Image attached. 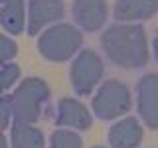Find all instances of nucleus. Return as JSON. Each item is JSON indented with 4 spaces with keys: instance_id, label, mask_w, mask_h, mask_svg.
<instances>
[{
    "instance_id": "f257e3e1",
    "label": "nucleus",
    "mask_w": 158,
    "mask_h": 148,
    "mask_svg": "<svg viewBox=\"0 0 158 148\" xmlns=\"http://www.w3.org/2000/svg\"><path fill=\"white\" fill-rule=\"evenodd\" d=\"M101 47L105 56L123 69L144 67L150 57L148 38L140 24H111L101 34Z\"/></svg>"
},
{
    "instance_id": "f03ea898",
    "label": "nucleus",
    "mask_w": 158,
    "mask_h": 148,
    "mask_svg": "<svg viewBox=\"0 0 158 148\" xmlns=\"http://www.w3.org/2000/svg\"><path fill=\"white\" fill-rule=\"evenodd\" d=\"M49 99V85L42 77H26L8 97L12 121L18 125H34L40 121L44 105Z\"/></svg>"
},
{
    "instance_id": "7ed1b4c3",
    "label": "nucleus",
    "mask_w": 158,
    "mask_h": 148,
    "mask_svg": "<svg viewBox=\"0 0 158 148\" xmlns=\"http://www.w3.org/2000/svg\"><path fill=\"white\" fill-rule=\"evenodd\" d=\"M38 36V51L42 53V57L53 63L71 59L83 43L81 30L67 22L52 24Z\"/></svg>"
},
{
    "instance_id": "20e7f679",
    "label": "nucleus",
    "mask_w": 158,
    "mask_h": 148,
    "mask_svg": "<svg viewBox=\"0 0 158 148\" xmlns=\"http://www.w3.org/2000/svg\"><path fill=\"white\" fill-rule=\"evenodd\" d=\"M93 113L95 117L103 118V121H115V118L125 117L132 107V97L128 87L118 79H109L101 87L97 89V93L93 95L91 101Z\"/></svg>"
},
{
    "instance_id": "39448f33",
    "label": "nucleus",
    "mask_w": 158,
    "mask_h": 148,
    "mask_svg": "<svg viewBox=\"0 0 158 148\" xmlns=\"http://www.w3.org/2000/svg\"><path fill=\"white\" fill-rule=\"evenodd\" d=\"M103 75H105V65H103V59L97 51L83 49L73 57L71 67H69V79H71L75 93L89 95L99 85Z\"/></svg>"
},
{
    "instance_id": "423d86ee",
    "label": "nucleus",
    "mask_w": 158,
    "mask_h": 148,
    "mask_svg": "<svg viewBox=\"0 0 158 148\" xmlns=\"http://www.w3.org/2000/svg\"><path fill=\"white\" fill-rule=\"evenodd\" d=\"M65 14L63 0H30L26 12V32L30 36H38Z\"/></svg>"
},
{
    "instance_id": "0eeeda50",
    "label": "nucleus",
    "mask_w": 158,
    "mask_h": 148,
    "mask_svg": "<svg viewBox=\"0 0 158 148\" xmlns=\"http://www.w3.org/2000/svg\"><path fill=\"white\" fill-rule=\"evenodd\" d=\"M136 111L148 128L158 130V73H146L136 81Z\"/></svg>"
},
{
    "instance_id": "6e6552de",
    "label": "nucleus",
    "mask_w": 158,
    "mask_h": 148,
    "mask_svg": "<svg viewBox=\"0 0 158 148\" xmlns=\"http://www.w3.org/2000/svg\"><path fill=\"white\" fill-rule=\"evenodd\" d=\"M73 22L85 32H97L107 24L109 4L107 0H73L71 2Z\"/></svg>"
},
{
    "instance_id": "1a4fd4ad",
    "label": "nucleus",
    "mask_w": 158,
    "mask_h": 148,
    "mask_svg": "<svg viewBox=\"0 0 158 148\" xmlns=\"http://www.w3.org/2000/svg\"><path fill=\"white\" fill-rule=\"evenodd\" d=\"M56 122L59 126H67L73 130H87L93 122V117L89 109L77 99L63 97L57 101L56 107Z\"/></svg>"
},
{
    "instance_id": "9d476101",
    "label": "nucleus",
    "mask_w": 158,
    "mask_h": 148,
    "mask_svg": "<svg viewBox=\"0 0 158 148\" xmlns=\"http://www.w3.org/2000/svg\"><path fill=\"white\" fill-rule=\"evenodd\" d=\"M107 136L111 148H138L144 138V130L135 117H125L109 128Z\"/></svg>"
},
{
    "instance_id": "9b49d317",
    "label": "nucleus",
    "mask_w": 158,
    "mask_h": 148,
    "mask_svg": "<svg viewBox=\"0 0 158 148\" xmlns=\"http://www.w3.org/2000/svg\"><path fill=\"white\" fill-rule=\"evenodd\" d=\"M156 12H158V0H117L113 6L115 20L127 24L148 20Z\"/></svg>"
},
{
    "instance_id": "f8f14e48",
    "label": "nucleus",
    "mask_w": 158,
    "mask_h": 148,
    "mask_svg": "<svg viewBox=\"0 0 158 148\" xmlns=\"http://www.w3.org/2000/svg\"><path fill=\"white\" fill-rule=\"evenodd\" d=\"M0 24L12 36L24 32L26 28V6L24 0H4L2 12H0Z\"/></svg>"
},
{
    "instance_id": "ddd939ff",
    "label": "nucleus",
    "mask_w": 158,
    "mask_h": 148,
    "mask_svg": "<svg viewBox=\"0 0 158 148\" xmlns=\"http://www.w3.org/2000/svg\"><path fill=\"white\" fill-rule=\"evenodd\" d=\"M10 142H12V148H44L46 146L44 132L36 125H18V122H14L12 126Z\"/></svg>"
},
{
    "instance_id": "4468645a",
    "label": "nucleus",
    "mask_w": 158,
    "mask_h": 148,
    "mask_svg": "<svg viewBox=\"0 0 158 148\" xmlns=\"http://www.w3.org/2000/svg\"><path fill=\"white\" fill-rule=\"evenodd\" d=\"M49 148H83V140L77 132L69 128H57L52 132Z\"/></svg>"
},
{
    "instance_id": "2eb2a0df",
    "label": "nucleus",
    "mask_w": 158,
    "mask_h": 148,
    "mask_svg": "<svg viewBox=\"0 0 158 148\" xmlns=\"http://www.w3.org/2000/svg\"><path fill=\"white\" fill-rule=\"evenodd\" d=\"M20 79V65L18 63H4V65H0V95H2L4 91H8L10 87L16 85V81Z\"/></svg>"
},
{
    "instance_id": "dca6fc26",
    "label": "nucleus",
    "mask_w": 158,
    "mask_h": 148,
    "mask_svg": "<svg viewBox=\"0 0 158 148\" xmlns=\"http://www.w3.org/2000/svg\"><path fill=\"white\" fill-rule=\"evenodd\" d=\"M16 56H18V46H16V42H14L12 38L0 34V65L12 61Z\"/></svg>"
},
{
    "instance_id": "f3484780",
    "label": "nucleus",
    "mask_w": 158,
    "mask_h": 148,
    "mask_svg": "<svg viewBox=\"0 0 158 148\" xmlns=\"http://www.w3.org/2000/svg\"><path fill=\"white\" fill-rule=\"evenodd\" d=\"M12 121V111H10V103H8V97H2L0 95V132H4Z\"/></svg>"
},
{
    "instance_id": "a211bd4d",
    "label": "nucleus",
    "mask_w": 158,
    "mask_h": 148,
    "mask_svg": "<svg viewBox=\"0 0 158 148\" xmlns=\"http://www.w3.org/2000/svg\"><path fill=\"white\" fill-rule=\"evenodd\" d=\"M152 53H154V59H156V63H158V32H156V36H154V42H152Z\"/></svg>"
},
{
    "instance_id": "6ab92c4d",
    "label": "nucleus",
    "mask_w": 158,
    "mask_h": 148,
    "mask_svg": "<svg viewBox=\"0 0 158 148\" xmlns=\"http://www.w3.org/2000/svg\"><path fill=\"white\" fill-rule=\"evenodd\" d=\"M0 148H8V140H6V136L0 132Z\"/></svg>"
},
{
    "instance_id": "aec40b11",
    "label": "nucleus",
    "mask_w": 158,
    "mask_h": 148,
    "mask_svg": "<svg viewBox=\"0 0 158 148\" xmlns=\"http://www.w3.org/2000/svg\"><path fill=\"white\" fill-rule=\"evenodd\" d=\"M2 4H4V0H0V12H2Z\"/></svg>"
},
{
    "instance_id": "412c9836",
    "label": "nucleus",
    "mask_w": 158,
    "mask_h": 148,
    "mask_svg": "<svg viewBox=\"0 0 158 148\" xmlns=\"http://www.w3.org/2000/svg\"><path fill=\"white\" fill-rule=\"evenodd\" d=\"M93 148H105V146H93Z\"/></svg>"
}]
</instances>
